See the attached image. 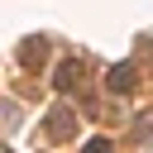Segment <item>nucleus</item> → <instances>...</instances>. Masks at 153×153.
I'll return each instance as SVG.
<instances>
[{
    "instance_id": "nucleus-1",
    "label": "nucleus",
    "mask_w": 153,
    "mask_h": 153,
    "mask_svg": "<svg viewBox=\"0 0 153 153\" xmlns=\"http://www.w3.org/2000/svg\"><path fill=\"white\" fill-rule=\"evenodd\" d=\"M76 110H67V105H57V110H48V120H43V129H48V139L53 143H62V139H72L76 134Z\"/></svg>"
},
{
    "instance_id": "nucleus-2",
    "label": "nucleus",
    "mask_w": 153,
    "mask_h": 153,
    "mask_svg": "<svg viewBox=\"0 0 153 153\" xmlns=\"http://www.w3.org/2000/svg\"><path fill=\"white\" fill-rule=\"evenodd\" d=\"M53 81H57V91H62V96L81 91V86H86V62H81V57H67V62L57 67V76H53Z\"/></svg>"
},
{
    "instance_id": "nucleus-3",
    "label": "nucleus",
    "mask_w": 153,
    "mask_h": 153,
    "mask_svg": "<svg viewBox=\"0 0 153 153\" xmlns=\"http://www.w3.org/2000/svg\"><path fill=\"white\" fill-rule=\"evenodd\" d=\"M43 57H48V38H24V43H19V62H24L29 72H38Z\"/></svg>"
},
{
    "instance_id": "nucleus-4",
    "label": "nucleus",
    "mask_w": 153,
    "mask_h": 153,
    "mask_svg": "<svg viewBox=\"0 0 153 153\" xmlns=\"http://www.w3.org/2000/svg\"><path fill=\"white\" fill-rule=\"evenodd\" d=\"M105 86H110V91H134V86H139V72H134V62H120V67H110Z\"/></svg>"
},
{
    "instance_id": "nucleus-5",
    "label": "nucleus",
    "mask_w": 153,
    "mask_h": 153,
    "mask_svg": "<svg viewBox=\"0 0 153 153\" xmlns=\"http://www.w3.org/2000/svg\"><path fill=\"white\" fill-rule=\"evenodd\" d=\"M81 153H115V143H110V139H86Z\"/></svg>"
},
{
    "instance_id": "nucleus-6",
    "label": "nucleus",
    "mask_w": 153,
    "mask_h": 153,
    "mask_svg": "<svg viewBox=\"0 0 153 153\" xmlns=\"http://www.w3.org/2000/svg\"><path fill=\"white\" fill-rule=\"evenodd\" d=\"M0 120H5V129H14V124H19V110L5 100V105H0Z\"/></svg>"
},
{
    "instance_id": "nucleus-7",
    "label": "nucleus",
    "mask_w": 153,
    "mask_h": 153,
    "mask_svg": "<svg viewBox=\"0 0 153 153\" xmlns=\"http://www.w3.org/2000/svg\"><path fill=\"white\" fill-rule=\"evenodd\" d=\"M148 129H153V115H143V120H139V124H134V134H139V139H143V134H148Z\"/></svg>"
}]
</instances>
